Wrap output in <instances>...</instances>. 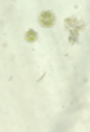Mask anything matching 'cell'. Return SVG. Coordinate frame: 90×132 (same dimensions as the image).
<instances>
[{"instance_id":"obj_2","label":"cell","mask_w":90,"mask_h":132,"mask_svg":"<svg viewBox=\"0 0 90 132\" xmlns=\"http://www.w3.org/2000/svg\"><path fill=\"white\" fill-rule=\"evenodd\" d=\"M25 40H26L28 43H35V41L38 40V33H36L35 30H26V33H25Z\"/></svg>"},{"instance_id":"obj_1","label":"cell","mask_w":90,"mask_h":132,"mask_svg":"<svg viewBox=\"0 0 90 132\" xmlns=\"http://www.w3.org/2000/svg\"><path fill=\"white\" fill-rule=\"evenodd\" d=\"M54 22H56V16L51 10H46L39 15V25L44 27V28H51L52 25H54Z\"/></svg>"}]
</instances>
